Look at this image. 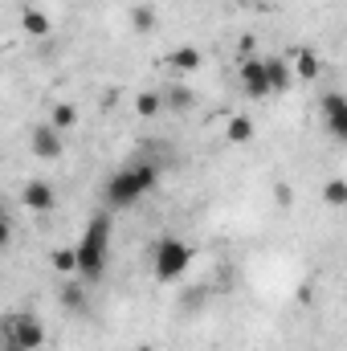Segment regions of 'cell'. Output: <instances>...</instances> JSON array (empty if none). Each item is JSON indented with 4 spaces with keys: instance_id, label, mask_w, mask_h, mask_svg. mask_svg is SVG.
Here are the masks:
<instances>
[{
    "instance_id": "cell-14",
    "label": "cell",
    "mask_w": 347,
    "mask_h": 351,
    "mask_svg": "<svg viewBox=\"0 0 347 351\" xmlns=\"http://www.w3.org/2000/svg\"><path fill=\"white\" fill-rule=\"evenodd\" d=\"M172 70L176 74H196V70H200V49H196V45L172 49Z\"/></svg>"
},
{
    "instance_id": "cell-16",
    "label": "cell",
    "mask_w": 347,
    "mask_h": 351,
    "mask_svg": "<svg viewBox=\"0 0 347 351\" xmlns=\"http://www.w3.org/2000/svg\"><path fill=\"white\" fill-rule=\"evenodd\" d=\"M74 123H78V106H74V102H58L53 114H49V127H53V131H70Z\"/></svg>"
},
{
    "instance_id": "cell-18",
    "label": "cell",
    "mask_w": 347,
    "mask_h": 351,
    "mask_svg": "<svg viewBox=\"0 0 347 351\" xmlns=\"http://www.w3.org/2000/svg\"><path fill=\"white\" fill-rule=\"evenodd\" d=\"M160 98H164V110H188V106H192V90L180 86V82H176L168 94H160Z\"/></svg>"
},
{
    "instance_id": "cell-2",
    "label": "cell",
    "mask_w": 347,
    "mask_h": 351,
    "mask_svg": "<svg viewBox=\"0 0 347 351\" xmlns=\"http://www.w3.org/2000/svg\"><path fill=\"white\" fill-rule=\"evenodd\" d=\"M160 184V168L152 164V160H135V164H127V168H119V172L106 180V208H131L135 200H143L152 188Z\"/></svg>"
},
{
    "instance_id": "cell-5",
    "label": "cell",
    "mask_w": 347,
    "mask_h": 351,
    "mask_svg": "<svg viewBox=\"0 0 347 351\" xmlns=\"http://www.w3.org/2000/svg\"><path fill=\"white\" fill-rule=\"evenodd\" d=\"M21 208H29V213H53L58 208V192H53V184L49 180H29L25 188H21Z\"/></svg>"
},
{
    "instance_id": "cell-10",
    "label": "cell",
    "mask_w": 347,
    "mask_h": 351,
    "mask_svg": "<svg viewBox=\"0 0 347 351\" xmlns=\"http://www.w3.org/2000/svg\"><path fill=\"white\" fill-rule=\"evenodd\" d=\"M21 29H25L29 37H49V33H53V21H49L41 8H21Z\"/></svg>"
},
{
    "instance_id": "cell-3",
    "label": "cell",
    "mask_w": 347,
    "mask_h": 351,
    "mask_svg": "<svg viewBox=\"0 0 347 351\" xmlns=\"http://www.w3.org/2000/svg\"><path fill=\"white\" fill-rule=\"evenodd\" d=\"M188 265H192V250H188L180 237H160V241H156V250H152V274H156L160 282L184 278Z\"/></svg>"
},
{
    "instance_id": "cell-17",
    "label": "cell",
    "mask_w": 347,
    "mask_h": 351,
    "mask_svg": "<svg viewBox=\"0 0 347 351\" xmlns=\"http://www.w3.org/2000/svg\"><path fill=\"white\" fill-rule=\"evenodd\" d=\"M131 29L135 33H152L156 29V8L152 4H135L131 8Z\"/></svg>"
},
{
    "instance_id": "cell-25",
    "label": "cell",
    "mask_w": 347,
    "mask_h": 351,
    "mask_svg": "<svg viewBox=\"0 0 347 351\" xmlns=\"http://www.w3.org/2000/svg\"><path fill=\"white\" fill-rule=\"evenodd\" d=\"M135 351H156V348H152V343H143V348H135Z\"/></svg>"
},
{
    "instance_id": "cell-20",
    "label": "cell",
    "mask_w": 347,
    "mask_h": 351,
    "mask_svg": "<svg viewBox=\"0 0 347 351\" xmlns=\"http://www.w3.org/2000/svg\"><path fill=\"white\" fill-rule=\"evenodd\" d=\"M49 262H53V269H58V274H70V278H74V269H78V262H74V250H53V254H49Z\"/></svg>"
},
{
    "instance_id": "cell-12",
    "label": "cell",
    "mask_w": 347,
    "mask_h": 351,
    "mask_svg": "<svg viewBox=\"0 0 347 351\" xmlns=\"http://www.w3.org/2000/svg\"><path fill=\"white\" fill-rule=\"evenodd\" d=\"M62 306H66L70 315H82V311L90 306L86 282H66V286H62Z\"/></svg>"
},
{
    "instance_id": "cell-7",
    "label": "cell",
    "mask_w": 347,
    "mask_h": 351,
    "mask_svg": "<svg viewBox=\"0 0 347 351\" xmlns=\"http://www.w3.org/2000/svg\"><path fill=\"white\" fill-rule=\"evenodd\" d=\"M237 78H241V90H246L250 98H265V94H270V82H265V66H261V58H241Z\"/></svg>"
},
{
    "instance_id": "cell-6",
    "label": "cell",
    "mask_w": 347,
    "mask_h": 351,
    "mask_svg": "<svg viewBox=\"0 0 347 351\" xmlns=\"http://www.w3.org/2000/svg\"><path fill=\"white\" fill-rule=\"evenodd\" d=\"M319 110H323V119H327V131H331L335 139H347V98L344 94H339V90L323 94Z\"/></svg>"
},
{
    "instance_id": "cell-27",
    "label": "cell",
    "mask_w": 347,
    "mask_h": 351,
    "mask_svg": "<svg viewBox=\"0 0 347 351\" xmlns=\"http://www.w3.org/2000/svg\"><path fill=\"white\" fill-rule=\"evenodd\" d=\"M0 78H4V62H0Z\"/></svg>"
},
{
    "instance_id": "cell-15",
    "label": "cell",
    "mask_w": 347,
    "mask_h": 351,
    "mask_svg": "<svg viewBox=\"0 0 347 351\" xmlns=\"http://www.w3.org/2000/svg\"><path fill=\"white\" fill-rule=\"evenodd\" d=\"M135 114H139V119H156V114H164V98H160L156 90L135 94Z\"/></svg>"
},
{
    "instance_id": "cell-23",
    "label": "cell",
    "mask_w": 347,
    "mask_h": 351,
    "mask_svg": "<svg viewBox=\"0 0 347 351\" xmlns=\"http://www.w3.org/2000/svg\"><path fill=\"white\" fill-rule=\"evenodd\" d=\"M274 196H278V204H290V200H294V196H290V188H282V184L274 188Z\"/></svg>"
},
{
    "instance_id": "cell-9",
    "label": "cell",
    "mask_w": 347,
    "mask_h": 351,
    "mask_svg": "<svg viewBox=\"0 0 347 351\" xmlns=\"http://www.w3.org/2000/svg\"><path fill=\"white\" fill-rule=\"evenodd\" d=\"M261 66H265V82H270V94H282V90H290L294 74H290V66H286L282 58H261Z\"/></svg>"
},
{
    "instance_id": "cell-24",
    "label": "cell",
    "mask_w": 347,
    "mask_h": 351,
    "mask_svg": "<svg viewBox=\"0 0 347 351\" xmlns=\"http://www.w3.org/2000/svg\"><path fill=\"white\" fill-rule=\"evenodd\" d=\"M0 351H25V348H16V343H4V348H0Z\"/></svg>"
},
{
    "instance_id": "cell-21",
    "label": "cell",
    "mask_w": 347,
    "mask_h": 351,
    "mask_svg": "<svg viewBox=\"0 0 347 351\" xmlns=\"http://www.w3.org/2000/svg\"><path fill=\"white\" fill-rule=\"evenodd\" d=\"M8 241H12V221L0 217V250H8Z\"/></svg>"
},
{
    "instance_id": "cell-28",
    "label": "cell",
    "mask_w": 347,
    "mask_h": 351,
    "mask_svg": "<svg viewBox=\"0 0 347 351\" xmlns=\"http://www.w3.org/2000/svg\"><path fill=\"white\" fill-rule=\"evenodd\" d=\"M0 217H8V213H4V204H0Z\"/></svg>"
},
{
    "instance_id": "cell-11",
    "label": "cell",
    "mask_w": 347,
    "mask_h": 351,
    "mask_svg": "<svg viewBox=\"0 0 347 351\" xmlns=\"http://www.w3.org/2000/svg\"><path fill=\"white\" fill-rule=\"evenodd\" d=\"M294 78H302V82H315L319 74H323V62H319V53L315 49H298V58H294V70H290Z\"/></svg>"
},
{
    "instance_id": "cell-22",
    "label": "cell",
    "mask_w": 347,
    "mask_h": 351,
    "mask_svg": "<svg viewBox=\"0 0 347 351\" xmlns=\"http://www.w3.org/2000/svg\"><path fill=\"white\" fill-rule=\"evenodd\" d=\"M254 45H258L254 37H241V58H254Z\"/></svg>"
},
{
    "instance_id": "cell-13",
    "label": "cell",
    "mask_w": 347,
    "mask_h": 351,
    "mask_svg": "<svg viewBox=\"0 0 347 351\" xmlns=\"http://www.w3.org/2000/svg\"><path fill=\"white\" fill-rule=\"evenodd\" d=\"M225 139H229V143H237V147H241V143H250V139H254V119H250V114H233V119H229V127H225Z\"/></svg>"
},
{
    "instance_id": "cell-19",
    "label": "cell",
    "mask_w": 347,
    "mask_h": 351,
    "mask_svg": "<svg viewBox=\"0 0 347 351\" xmlns=\"http://www.w3.org/2000/svg\"><path fill=\"white\" fill-rule=\"evenodd\" d=\"M323 200H327L331 208H344V204H347V180H339V176H335V180H327Z\"/></svg>"
},
{
    "instance_id": "cell-26",
    "label": "cell",
    "mask_w": 347,
    "mask_h": 351,
    "mask_svg": "<svg viewBox=\"0 0 347 351\" xmlns=\"http://www.w3.org/2000/svg\"><path fill=\"white\" fill-rule=\"evenodd\" d=\"M0 348H4V323H0Z\"/></svg>"
},
{
    "instance_id": "cell-4",
    "label": "cell",
    "mask_w": 347,
    "mask_h": 351,
    "mask_svg": "<svg viewBox=\"0 0 347 351\" xmlns=\"http://www.w3.org/2000/svg\"><path fill=\"white\" fill-rule=\"evenodd\" d=\"M4 343H16V348H25V351H41V343H45V323L33 311L12 315L4 323Z\"/></svg>"
},
{
    "instance_id": "cell-1",
    "label": "cell",
    "mask_w": 347,
    "mask_h": 351,
    "mask_svg": "<svg viewBox=\"0 0 347 351\" xmlns=\"http://www.w3.org/2000/svg\"><path fill=\"white\" fill-rule=\"evenodd\" d=\"M106 254H110V213H98V217L86 221V229L74 245V262H78L74 278L78 282H98L102 269H106Z\"/></svg>"
},
{
    "instance_id": "cell-8",
    "label": "cell",
    "mask_w": 347,
    "mask_h": 351,
    "mask_svg": "<svg viewBox=\"0 0 347 351\" xmlns=\"http://www.w3.org/2000/svg\"><path fill=\"white\" fill-rule=\"evenodd\" d=\"M29 143H33V156H37V160H62V131H53L49 123L33 127Z\"/></svg>"
}]
</instances>
